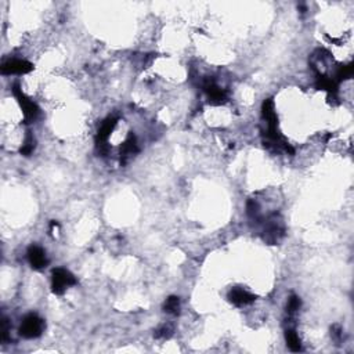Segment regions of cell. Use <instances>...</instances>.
I'll return each instance as SVG.
<instances>
[{
    "mask_svg": "<svg viewBox=\"0 0 354 354\" xmlns=\"http://www.w3.org/2000/svg\"><path fill=\"white\" fill-rule=\"evenodd\" d=\"M204 90L206 92V94L209 95V98L212 100L213 104H222L224 103L225 98H227V93L224 90H222L220 87H217L215 85L213 80L207 79L206 82L204 83Z\"/></svg>",
    "mask_w": 354,
    "mask_h": 354,
    "instance_id": "cell-6",
    "label": "cell"
},
{
    "mask_svg": "<svg viewBox=\"0 0 354 354\" xmlns=\"http://www.w3.org/2000/svg\"><path fill=\"white\" fill-rule=\"evenodd\" d=\"M34 148H35L34 138L31 137V136H28L25 140V144L21 147V154H22V155H29V154H32Z\"/></svg>",
    "mask_w": 354,
    "mask_h": 354,
    "instance_id": "cell-15",
    "label": "cell"
},
{
    "mask_svg": "<svg viewBox=\"0 0 354 354\" xmlns=\"http://www.w3.org/2000/svg\"><path fill=\"white\" fill-rule=\"evenodd\" d=\"M34 69V65L31 62L24 60L7 61L1 65V74L3 75H11V74H28Z\"/></svg>",
    "mask_w": 354,
    "mask_h": 354,
    "instance_id": "cell-4",
    "label": "cell"
},
{
    "mask_svg": "<svg viewBox=\"0 0 354 354\" xmlns=\"http://www.w3.org/2000/svg\"><path fill=\"white\" fill-rule=\"evenodd\" d=\"M246 209H248V215L251 217H258V215H259V206L255 201H249Z\"/></svg>",
    "mask_w": 354,
    "mask_h": 354,
    "instance_id": "cell-16",
    "label": "cell"
},
{
    "mask_svg": "<svg viewBox=\"0 0 354 354\" xmlns=\"http://www.w3.org/2000/svg\"><path fill=\"white\" fill-rule=\"evenodd\" d=\"M352 75H353V65L349 64V65H345V67H340V68H339V71L336 72V80L337 82H340V80H343V79L350 78Z\"/></svg>",
    "mask_w": 354,
    "mask_h": 354,
    "instance_id": "cell-13",
    "label": "cell"
},
{
    "mask_svg": "<svg viewBox=\"0 0 354 354\" xmlns=\"http://www.w3.org/2000/svg\"><path fill=\"white\" fill-rule=\"evenodd\" d=\"M43 331L44 321L40 317H37L36 314H29L22 321L21 328H19V334L24 337H26V339H32V337L40 336Z\"/></svg>",
    "mask_w": 354,
    "mask_h": 354,
    "instance_id": "cell-1",
    "label": "cell"
},
{
    "mask_svg": "<svg viewBox=\"0 0 354 354\" xmlns=\"http://www.w3.org/2000/svg\"><path fill=\"white\" fill-rule=\"evenodd\" d=\"M164 309L168 314H173V316L179 314V310H180V300H179V298H176V296L168 298L166 302H165Z\"/></svg>",
    "mask_w": 354,
    "mask_h": 354,
    "instance_id": "cell-12",
    "label": "cell"
},
{
    "mask_svg": "<svg viewBox=\"0 0 354 354\" xmlns=\"http://www.w3.org/2000/svg\"><path fill=\"white\" fill-rule=\"evenodd\" d=\"M138 151L137 148V144H136V138L134 136H129V138L122 144V148H121V158H122V162L125 164L126 162V159L130 158L131 155H134L136 152Z\"/></svg>",
    "mask_w": 354,
    "mask_h": 354,
    "instance_id": "cell-10",
    "label": "cell"
},
{
    "mask_svg": "<svg viewBox=\"0 0 354 354\" xmlns=\"http://www.w3.org/2000/svg\"><path fill=\"white\" fill-rule=\"evenodd\" d=\"M76 284L75 277L65 268H56L53 271V292L56 295H62L68 286Z\"/></svg>",
    "mask_w": 354,
    "mask_h": 354,
    "instance_id": "cell-2",
    "label": "cell"
},
{
    "mask_svg": "<svg viewBox=\"0 0 354 354\" xmlns=\"http://www.w3.org/2000/svg\"><path fill=\"white\" fill-rule=\"evenodd\" d=\"M286 343L288 347L292 350V352H300L302 350V345H300V339L298 336V334L295 332L294 329H288L285 334Z\"/></svg>",
    "mask_w": 354,
    "mask_h": 354,
    "instance_id": "cell-11",
    "label": "cell"
},
{
    "mask_svg": "<svg viewBox=\"0 0 354 354\" xmlns=\"http://www.w3.org/2000/svg\"><path fill=\"white\" fill-rule=\"evenodd\" d=\"M300 306H302V302H300V299L298 298V296H295V295H292L291 296V299H289V302H288V313H295V311H298L299 309H300Z\"/></svg>",
    "mask_w": 354,
    "mask_h": 354,
    "instance_id": "cell-14",
    "label": "cell"
},
{
    "mask_svg": "<svg viewBox=\"0 0 354 354\" xmlns=\"http://www.w3.org/2000/svg\"><path fill=\"white\" fill-rule=\"evenodd\" d=\"M264 233H266V235H264V240L266 241L270 242V243H276L284 235V228H282V225L279 224V222L271 220L267 224V227H266Z\"/></svg>",
    "mask_w": 354,
    "mask_h": 354,
    "instance_id": "cell-7",
    "label": "cell"
},
{
    "mask_svg": "<svg viewBox=\"0 0 354 354\" xmlns=\"http://www.w3.org/2000/svg\"><path fill=\"white\" fill-rule=\"evenodd\" d=\"M170 335H172V329L169 328V327H162V328H159L155 332V337H158V339H161V337H169Z\"/></svg>",
    "mask_w": 354,
    "mask_h": 354,
    "instance_id": "cell-17",
    "label": "cell"
},
{
    "mask_svg": "<svg viewBox=\"0 0 354 354\" xmlns=\"http://www.w3.org/2000/svg\"><path fill=\"white\" fill-rule=\"evenodd\" d=\"M9 331H10L9 321L6 320V318H3V320H1V340H6V339H7V336H9Z\"/></svg>",
    "mask_w": 354,
    "mask_h": 354,
    "instance_id": "cell-18",
    "label": "cell"
},
{
    "mask_svg": "<svg viewBox=\"0 0 354 354\" xmlns=\"http://www.w3.org/2000/svg\"><path fill=\"white\" fill-rule=\"evenodd\" d=\"M228 299L230 302L235 304V306H246L255 300V296L243 289H240V288H235L233 289L230 295H228Z\"/></svg>",
    "mask_w": 354,
    "mask_h": 354,
    "instance_id": "cell-8",
    "label": "cell"
},
{
    "mask_svg": "<svg viewBox=\"0 0 354 354\" xmlns=\"http://www.w3.org/2000/svg\"><path fill=\"white\" fill-rule=\"evenodd\" d=\"M332 335H334V337H335L336 340H339V339H340V335H342V334H340V328L334 327V328H332Z\"/></svg>",
    "mask_w": 354,
    "mask_h": 354,
    "instance_id": "cell-19",
    "label": "cell"
},
{
    "mask_svg": "<svg viewBox=\"0 0 354 354\" xmlns=\"http://www.w3.org/2000/svg\"><path fill=\"white\" fill-rule=\"evenodd\" d=\"M115 126H116V119L115 118H110V119H107V121L104 122L100 130H98V134H97V141L100 143L98 146L103 147L104 143L107 141V138L110 137V134L112 133Z\"/></svg>",
    "mask_w": 354,
    "mask_h": 354,
    "instance_id": "cell-9",
    "label": "cell"
},
{
    "mask_svg": "<svg viewBox=\"0 0 354 354\" xmlns=\"http://www.w3.org/2000/svg\"><path fill=\"white\" fill-rule=\"evenodd\" d=\"M28 260L31 263V266L36 270H42L47 266V258H46V253L44 251L40 248V246H31L28 249Z\"/></svg>",
    "mask_w": 354,
    "mask_h": 354,
    "instance_id": "cell-5",
    "label": "cell"
},
{
    "mask_svg": "<svg viewBox=\"0 0 354 354\" xmlns=\"http://www.w3.org/2000/svg\"><path fill=\"white\" fill-rule=\"evenodd\" d=\"M13 93L16 95L18 104H19L21 108H22V112H24V118H25L26 123L34 122L35 119H36V116H37V113H39V110H37L36 104L32 103V101L22 93V90L19 89L18 85H14V87H13Z\"/></svg>",
    "mask_w": 354,
    "mask_h": 354,
    "instance_id": "cell-3",
    "label": "cell"
}]
</instances>
